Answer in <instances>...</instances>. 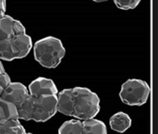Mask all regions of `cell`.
Returning <instances> with one entry per match:
<instances>
[{"label": "cell", "instance_id": "3", "mask_svg": "<svg viewBox=\"0 0 158 134\" xmlns=\"http://www.w3.org/2000/svg\"><path fill=\"white\" fill-rule=\"evenodd\" d=\"M35 60L47 69L56 68L65 56V48L58 38L46 37L34 45Z\"/></svg>", "mask_w": 158, "mask_h": 134}, {"label": "cell", "instance_id": "17", "mask_svg": "<svg viewBox=\"0 0 158 134\" xmlns=\"http://www.w3.org/2000/svg\"><path fill=\"white\" fill-rule=\"evenodd\" d=\"M3 72H5V69H4V67H3L2 63L0 62V74H2Z\"/></svg>", "mask_w": 158, "mask_h": 134}, {"label": "cell", "instance_id": "11", "mask_svg": "<svg viewBox=\"0 0 158 134\" xmlns=\"http://www.w3.org/2000/svg\"><path fill=\"white\" fill-rule=\"evenodd\" d=\"M14 21L15 19L10 15L5 14L0 18V40L9 39L14 34Z\"/></svg>", "mask_w": 158, "mask_h": 134}, {"label": "cell", "instance_id": "16", "mask_svg": "<svg viewBox=\"0 0 158 134\" xmlns=\"http://www.w3.org/2000/svg\"><path fill=\"white\" fill-rule=\"evenodd\" d=\"M11 83V78L6 72H3L2 74H0V86L3 87V89L6 87L8 84Z\"/></svg>", "mask_w": 158, "mask_h": 134}, {"label": "cell", "instance_id": "7", "mask_svg": "<svg viewBox=\"0 0 158 134\" xmlns=\"http://www.w3.org/2000/svg\"><path fill=\"white\" fill-rule=\"evenodd\" d=\"M11 43L14 50L15 59L26 58L33 48L32 39L27 34H21L11 37Z\"/></svg>", "mask_w": 158, "mask_h": 134}, {"label": "cell", "instance_id": "5", "mask_svg": "<svg viewBox=\"0 0 158 134\" xmlns=\"http://www.w3.org/2000/svg\"><path fill=\"white\" fill-rule=\"evenodd\" d=\"M28 87H25L21 83H10L8 86L3 89L1 93L2 99L12 102L14 105H16L17 108L21 105L29 96Z\"/></svg>", "mask_w": 158, "mask_h": 134}, {"label": "cell", "instance_id": "15", "mask_svg": "<svg viewBox=\"0 0 158 134\" xmlns=\"http://www.w3.org/2000/svg\"><path fill=\"white\" fill-rule=\"evenodd\" d=\"M116 6L121 10L135 9L141 0H113Z\"/></svg>", "mask_w": 158, "mask_h": 134}, {"label": "cell", "instance_id": "1", "mask_svg": "<svg viewBox=\"0 0 158 134\" xmlns=\"http://www.w3.org/2000/svg\"><path fill=\"white\" fill-rule=\"evenodd\" d=\"M57 112L85 120L95 117L100 111V98L97 93L81 87L65 88L57 92Z\"/></svg>", "mask_w": 158, "mask_h": 134}, {"label": "cell", "instance_id": "10", "mask_svg": "<svg viewBox=\"0 0 158 134\" xmlns=\"http://www.w3.org/2000/svg\"><path fill=\"white\" fill-rule=\"evenodd\" d=\"M9 119H19L17 106L0 97V123Z\"/></svg>", "mask_w": 158, "mask_h": 134}, {"label": "cell", "instance_id": "2", "mask_svg": "<svg viewBox=\"0 0 158 134\" xmlns=\"http://www.w3.org/2000/svg\"><path fill=\"white\" fill-rule=\"evenodd\" d=\"M17 109L19 119L46 122L57 112V97L56 96H34L29 94Z\"/></svg>", "mask_w": 158, "mask_h": 134}, {"label": "cell", "instance_id": "13", "mask_svg": "<svg viewBox=\"0 0 158 134\" xmlns=\"http://www.w3.org/2000/svg\"><path fill=\"white\" fill-rule=\"evenodd\" d=\"M59 134H83L82 120L80 119H71L61 124L58 129Z\"/></svg>", "mask_w": 158, "mask_h": 134}, {"label": "cell", "instance_id": "18", "mask_svg": "<svg viewBox=\"0 0 158 134\" xmlns=\"http://www.w3.org/2000/svg\"><path fill=\"white\" fill-rule=\"evenodd\" d=\"M94 2H97V3H100V2H105V1H108V0H92Z\"/></svg>", "mask_w": 158, "mask_h": 134}, {"label": "cell", "instance_id": "19", "mask_svg": "<svg viewBox=\"0 0 158 134\" xmlns=\"http://www.w3.org/2000/svg\"><path fill=\"white\" fill-rule=\"evenodd\" d=\"M3 15H5V13H3V12H1V11H0V18H1V17L3 16Z\"/></svg>", "mask_w": 158, "mask_h": 134}, {"label": "cell", "instance_id": "4", "mask_svg": "<svg viewBox=\"0 0 158 134\" xmlns=\"http://www.w3.org/2000/svg\"><path fill=\"white\" fill-rule=\"evenodd\" d=\"M150 94V87L144 81L130 78L123 83L120 92L121 100L131 106H140L146 103Z\"/></svg>", "mask_w": 158, "mask_h": 134}, {"label": "cell", "instance_id": "12", "mask_svg": "<svg viewBox=\"0 0 158 134\" xmlns=\"http://www.w3.org/2000/svg\"><path fill=\"white\" fill-rule=\"evenodd\" d=\"M26 129L20 123L19 119H9L0 123V134H24Z\"/></svg>", "mask_w": 158, "mask_h": 134}, {"label": "cell", "instance_id": "14", "mask_svg": "<svg viewBox=\"0 0 158 134\" xmlns=\"http://www.w3.org/2000/svg\"><path fill=\"white\" fill-rule=\"evenodd\" d=\"M0 60L6 62H12L16 60L11 43V38L0 40Z\"/></svg>", "mask_w": 158, "mask_h": 134}, {"label": "cell", "instance_id": "8", "mask_svg": "<svg viewBox=\"0 0 158 134\" xmlns=\"http://www.w3.org/2000/svg\"><path fill=\"white\" fill-rule=\"evenodd\" d=\"M131 125V119L130 115L125 112L118 111L110 118V126L114 131L118 133L126 132Z\"/></svg>", "mask_w": 158, "mask_h": 134}, {"label": "cell", "instance_id": "9", "mask_svg": "<svg viewBox=\"0 0 158 134\" xmlns=\"http://www.w3.org/2000/svg\"><path fill=\"white\" fill-rule=\"evenodd\" d=\"M83 134H106V124L101 120L95 119V117L82 120Z\"/></svg>", "mask_w": 158, "mask_h": 134}, {"label": "cell", "instance_id": "6", "mask_svg": "<svg viewBox=\"0 0 158 134\" xmlns=\"http://www.w3.org/2000/svg\"><path fill=\"white\" fill-rule=\"evenodd\" d=\"M29 93L34 96H56L58 91L52 79L47 78H38L29 84Z\"/></svg>", "mask_w": 158, "mask_h": 134}]
</instances>
